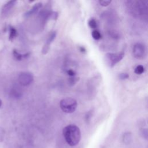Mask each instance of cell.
Listing matches in <instances>:
<instances>
[{"mask_svg":"<svg viewBox=\"0 0 148 148\" xmlns=\"http://www.w3.org/2000/svg\"><path fill=\"white\" fill-rule=\"evenodd\" d=\"M62 134L67 143L71 146L77 145L80 140L81 132L76 125L70 124L65 127Z\"/></svg>","mask_w":148,"mask_h":148,"instance_id":"cell-1","label":"cell"},{"mask_svg":"<svg viewBox=\"0 0 148 148\" xmlns=\"http://www.w3.org/2000/svg\"><path fill=\"white\" fill-rule=\"evenodd\" d=\"M60 106L64 112L66 113H72L76 109L77 103L76 100L74 98L67 97L61 100Z\"/></svg>","mask_w":148,"mask_h":148,"instance_id":"cell-2","label":"cell"},{"mask_svg":"<svg viewBox=\"0 0 148 148\" xmlns=\"http://www.w3.org/2000/svg\"><path fill=\"white\" fill-rule=\"evenodd\" d=\"M124 56V52L108 53L105 55L106 62L110 68L113 67L116 64L120 61Z\"/></svg>","mask_w":148,"mask_h":148,"instance_id":"cell-3","label":"cell"},{"mask_svg":"<svg viewBox=\"0 0 148 148\" xmlns=\"http://www.w3.org/2000/svg\"><path fill=\"white\" fill-rule=\"evenodd\" d=\"M34 80V76L32 73L27 72L21 73L18 77L19 83L23 86H27L31 84Z\"/></svg>","mask_w":148,"mask_h":148,"instance_id":"cell-4","label":"cell"},{"mask_svg":"<svg viewBox=\"0 0 148 148\" xmlns=\"http://www.w3.org/2000/svg\"><path fill=\"white\" fill-rule=\"evenodd\" d=\"M133 55L137 59H142L145 56L146 50L145 46L140 43H137L133 47Z\"/></svg>","mask_w":148,"mask_h":148,"instance_id":"cell-5","label":"cell"},{"mask_svg":"<svg viewBox=\"0 0 148 148\" xmlns=\"http://www.w3.org/2000/svg\"><path fill=\"white\" fill-rule=\"evenodd\" d=\"M17 2L16 1H9L7 3H6L2 8L1 10V14L2 16H6L8 14L9 12L12 10V9L14 7L16 3Z\"/></svg>","mask_w":148,"mask_h":148,"instance_id":"cell-6","label":"cell"},{"mask_svg":"<svg viewBox=\"0 0 148 148\" xmlns=\"http://www.w3.org/2000/svg\"><path fill=\"white\" fill-rule=\"evenodd\" d=\"M56 36V32H52L50 36L49 37L47 40L46 41V44L45 45V46H43V49H42V53L43 54H45L47 53V51H49V48H50V43L52 42V41L54 39L55 37Z\"/></svg>","mask_w":148,"mask_h":148,"instance_id":"cell-7","label":"cell"},{"mask_svg":"<svg viewBox=\"0 0 148 148\" xmlns=\"http://www.w3.org/2000/svg\"><path fill=\"white\" fill-rule=\"evenodd\" d=\"M13 57H14V58L16 60L21 61V60H22L23 58H28L29 56L30 53H27L24 54H21L17 50L14 49L13 51Z\"/></svg>","mask_w":148,"mask_h":148,"instance_id":"cell-8","label":"cell"},{"mask_svg":"<svg viewBox=\"0 0 148 148\" xmlns=\"http://www.w3.org/2000/svg\"><path fill=\"white\" fill-rule=\"evenodd\" d=\"M42 3H40V2H38V3H36V4L32 8V9H31L29 11L27 12L25 14V16L28 17V16H29L32 15L33 14H34L35 13H36V12H38V10L42 7Z\"/></svg>","mask_w":148,"mask_h":148,"instance_id":"cell-9","label":"cell"},{"mask_svg":"<svg viewBox=\"0 0 148 148\" xmlns=\"http://www.w3.org/2000/svg\"><path fill=\"white\" fill-rule=\"evenodd\" d=\"M17 35V30L15 29V28L12 26H10L9 40L10 41H12L16 37Z\"/></svg>","mask_w":148,"mask_h":148,"instance_id":"cell-10","label":"cell"},{"mask_svg":"<svg viewBox=\"0 0 148 148\" xmlns=\"http://www.w3.org/2000/svg\"><path fill=\"white\" fill-rule=\"evenodd\" d=\"M10 94V96L12 98H14L15 99L20 98L21 97V95H22L21 92L20 91H19L18 90L16 89V88L12 89Z\"/></svg>","mask_w":148,"mask_h":148,"instance_id":"cell-11","label":"cell"},{"mask_svg":"<svg viewBox=\"0 0 148 148\" xmlns=\"http://www.w3.org/2000/svg\"><path fill=\"white\" fill-rule=\"evenodd\" d=\"M91 35H92V37L93 38V39L96 40H98L100 39H101V38H102V35L101 34V32L97 29L93 30L92 31Z\"/></svg>","mask_w":148,"mask_h":148,"instance_id":"cell-12","label":"cell"},{"mask_svg":"<svg viewBox=\"0 0 148 148\" xmlns=\"http://www.w3.org/2000/svg\"><path fill=\"white\" fill-rule=\"evenodd\" d=\"M145 72V68L143 65H137L135 69H134V72L137 74V75H141Z\"/></svg>","mask_w":148,"mask_h":148,"instance_id":"cell-13","label":"cell"},{"mask_svg":"<svg viewBox=\"0 0 148 148\" xmlns=\"http://www.w3.org/2000/svg\"><path fill=\"white\" fill-rule=\"evenodd\" d=\"M79 80V77H76V76L70 77L68 79L69 85L71 86H73L75 84H76Z\"/></svg>","mask_w":148,"mask_h":148,"instance_id":"cell-14","label":"cell"},{"mask_svg":"<svg viewBox=\"0 0 148 148\" xmlns=\"http://www.w3.org/2000/svg\"><path fill=\"white\" fill-rule=\"evenodd\" d=\"M88 26L92 29H95L98 25L96 20L94 18H91L88 20Z\"/></svg>","mask_w":148,"mask_h":148,"instance_id":"cell-15","label":"cell"},{"mask_svg":"<svg viewBox=\"0 0 148 148\" xmlns=\"http://www.w3.org/2000/svg\"><path fill=\"white\" fill-rule=\"evenodd\" d=\"M66 73H67V75L68 76H69L70 77H73V76H76V72L75 70L72 69H68L66 71Z\"/></svg>","mask_w":148,"mask_h":148,"instance_id":"cell-16","label":"cell"},{"mask_svg":"<svg viewBox=\"0 0 148 148\" xmlns=\"http://www.w3.org/2000/svg\"><path fill=\"white\" fill-rule=\"evenodd\" d=\"M99 4L102 6H108L110 3L111 1H108V0H101L99 1Z\"/></svg>","mask_w":148,"mask_h":148,"instance_id":"cell-17","label":"cell"},{"mask_svg":"<svg viewBox=\"0 0 148 148\" xmlns=\"http://www.w3.org/2000/svg\"><path fill=\"white\" fill-rule=\"evenodd\" d=\"M129 75L127 73H121L119 75V77L121 80H124L128 78Z\"/></svg>","mask_w":148,"mask_h":148,"instance_id":"cell-18","label":"cell"},{"mask_svg":"<svg viewBox=\"0 0 148 148\" xmlns=\"http://www.w3.org/2000/svg\"><path fill=\"white\" fill-rule=\"evenodd\" d=\"M79 50H80V51L81 52H82V53H85V52L86 51V49H85L84 47H83V46H80V47H79Z\"/></svg>","mask_w":148,"mask_h":148,"instance_id":"cell-19","label":"cell"},{"mask_svg":"<svg viewBox=\"0 0 148 148\" xmlns=\"http://www.w3.org/2000/svg\"><path fill=\"white\" fill-rule=\"evenodd\" d=\"M1 105H2V101H1V99H0V107L1 106Z\"/></svg>","mask_w":148,"mask_h":148,"instance_id":"cell-20","label":"cell"}]
</instances>
